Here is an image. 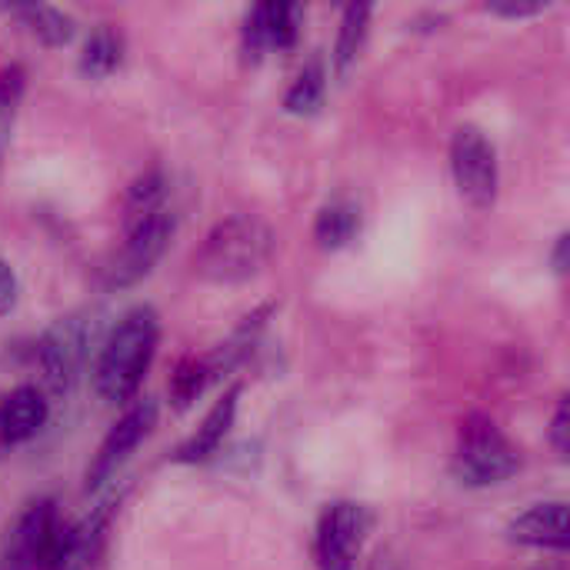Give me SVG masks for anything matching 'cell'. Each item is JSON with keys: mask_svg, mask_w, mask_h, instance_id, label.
<instances>
[{"mask_svg": "<svg viewBox=\"0 0 570 570\" xmlns=\"http://www.w3.org/2000/svg\"><path fill=\"white\" fill-rule=\"evenodd\" d=\"M160 344V317L150 304H137L130 307L114 327L110 334L100 341L94 367H90V381L94 391L104 404H127L137 397L154 354Z\"/></svg>", "mask_w": 570, "mask_h": 570, "instance_id": "6da1fadb", "label": "cell"}, {"mask_svg": "<svg viewBox=\"0 0 570 570\" xmlns=\"http://www.w3.org/2000/svg\"><path fill=\"white\" fill-rule=\"evenodd\" d=\"M274 247H277V234L264 217L230 214L207 230L200 250L194 254V271L207 284H224V287L247 284L267 267Z\"/></svg>", "mask_w": 570, "mask_h": 570, "instance_id": "7a4b0ae2", "label": "cell"}, {"mask_svg": "<svg viewBox=\"0 0 570 570\" xmlns=\"http://www.w3.org/2000/svg\"><path fill=\"white\" fill-rule=\"evenodd\" d=\"M451 471L464 488H498L521 471V451L494 417L468 414L458 431Z\"/></svg>", "mask_w": 570, "mask_h": 570, "instance_id": "3957f363", "label": "cell"}, {"mask_svg": "<svg viewBox=\"0 0 570 570\" xmlns=\"http://www.w3.org/2000/svg\"><path fill=\"white\" fill-rule=\"evenodd\" d=\"M90 351V327L80 314L57 317L37 341V367L50 397L67 401L87 367Z\"/></svg>", "mask_w": 570, "mask_h": 570, "instance_id": "277c9868", "label": "cell"}, {"mask_svg": "<svg viewBox=\"0 0 570 570\" xmlns=\"http://www.w3.org/2000/svg\"><path fill=\"white\" fill-rule=\"evenodd\" d=\"M451 174L458 184V194L474 210H491L501 190V164L491 137L474 127L461 124L451 137Z\"/></svg>", "mask_w": 570, "mask_h": 570, "instance_id": "5b68a950", "label": "cell"}, {"mask_svg": "<svg viewBox=\"0 0 570 570\" xmlns=\"http://www.w3.org/2000/svg\"><path fill=\"white\" fill-rule=\"evenodd\" d=\"M157 428V401L154 397H144V401H134L120 417H117V424L104 434V441H100V448H97V454H94V461H90V468H87V494L90 491H100V488H107L120 471H124V464L134 458V451L150 438V431Z\"/></svg>", "mask_w": 570, "mask_h": 570, "instance_id": "8992f818", "label": "cell"}, {"mask_svg": "<svg viewBox=\"0 0 570 570\" xmlns=\"http://www.w3.org/2000/svg\"><path fill=\"white\" fill-rule=\"evenodd\" d=\"M174 237V214L160 210L134 227L124 230V247L114 257V264L107 267V287L110 291H127L137 287L144 277H150V271L160 264V257L167 254V244Z\"/></svg>", "mask_w": 570, "mask_h": 570, "instance_id": "52a82bcc", "label": "cell"}, {"mask_svg": "<svg viewBox=\"0 0 570 570\" xmlns=\"http://www.w3.org/2000/svg\"><path fill=\"white\" fill-rule=\"evenodd\" d=\"M367 531H371L367 508L354 501L331 504L317 521V541H314L321 570H354Z\"/></svg>", "mask_w": 570, "mask_h": 570, "instance_id": "ba28073f", "label": "cell"}, {"mask_svg": "<svg viewBox=\"0 0 570 570\" xmlns=\"http://www.w3.org/2000/svg\"><path fill=\"white\" fill-rule=\"evenodd\" d=\"M304 27V7L301 3H257L244 17L240 30V50L250 63H257L267 50H294Z\"/></svg>", "mask_w": 570, "mask_h": 570, "instance_id": "9c48e42d", "label": "cell"}, {"mask_svg": "<svg viewBox=\"0 0 570 570\" xmlns=\"http://www.w3.org/2000/svg\"><path fill=\"white\" fill-rule=\"evenodd\" d=\"M237 407H240V384L227 387L214 401V407L204 414L200 428L174 451V461L177 464H204V461H210L224 448V441H227V434H230V428L237 421Z\"/></svg>", "mask_w": 570, "mask_h": 570, "instance_id": "30bf717a", "label": "cell"}, {"mask_svg": "<svg viewBox=\"0 0 570 570\" xmlns=\"http://www.w3.org/2000/svg\"><path fill=\"white\" fill-rule=\"evenodd\" d=\"M50 421V401L40 387L20 384L0 401V444L17 448L33 441Z\"/></svg>", "mask_w": 570, "mask_h": 570, "instance_id": "8fae6325", "label": "cell"}, {"mask_svg": "<svg viewBox=\"0 0 570 570\" xmlns=\"http://www.w3.org/2000/svg\"><path fill=\"white\" fill-rule=\"evenodd\" d=\"M508 538L524 548L538 551H568L570 544V518L564 501H544L528 508L508 524Z\"/></svg>", "mask_w": 570, "mask_h": 570, "instance_id": "7c38bea8", "label": "cell"}, {"mask_svg": "<svg viewBox=\"0 0 570 570\" xmlns=\"http://www.w3.org/2000/svg\"><path fill=\"white\" fill-rule=\"evenodd\" d=\"M13 20H20L27 27L30 37H37L43 47L57 50V47H67L77 33V23L67 10L60 7H50V3H13V7H3Z\"/></svg>", "mask_w": 570, "mask_h": 570, "instance_id": "4fadbf2b", "label": "cell"}, {"mask_svg": "<svg viewBox=\"0 0 570 570\" xmlns=\"http://www.w3.org/2000/svg\"><path fill=\"white\" fill-rule=\"evenodd\" d=\"M361 207L357 200L351 197H334L327 200L321 210H317V220H314V240L321 250H344L351 240H357L361 234Z\"/></svg>", "mask_w": 570, "mask_h": 570, "instance_id": "5bb4252c", "label": "cell"}, {"mask_svg": "<svg viewBox=\"0 0 570 570\" xmlns=\"http://www.w3.org/2000/svg\"><path fill=\"white\" fill-rule=\"evenodd\" d=\"M120 63H124L120 30H114L107 23L90 30V37L83 40V50H80V73L87 80H107L120 70Z\"/></svg>", "mask_w": 570, "mask_h": 570, "instance_id": "9a60e30c", "label": "cell"}, {"mask_svg": "<svg viewBox=\"0 0 570 570\" xmlns=\"http://www.w3.org/2000/svg\"><path fill=\"white\" fill-rule=\"evenodd\" d=\"M371 7L367 3H351L344 7L341 13V30H337V43H334V73L337 77H347L357 60H361V50L367 43V30H371Z\"/></svg>", "mask_w": 570, "mask_h": 570, "instance_id": "2e32d148", "label": "cell"}, {"mask_svg": "<svg viewBox=\"0 0 570 570\" xmlns=\"http://www.w3.org/2000/svg\"><path fill=\"white\" fill-rule=\"evenodd\" d=\"M324 94H327V67H324L321 57H311L297 70L294 83L287 87L284 110L294 114V117H314L321 110V104H324Z\"/></svg>", "mask_w": 570, "mask_h": 570, "instance_id": "e0dca14e", "label": "cell"}, {"mask_svg": "<svg viewBox=\"0 0 570 570\" xmlns=\"http://www.w3.org/2000/svg\"><path fill=\"white\" fill-rule=\"evenodd\" d=\"M167 210V177L154 167V170H144L130 190H127V200H124V230Z\"/></svg>", "mask_w": 570, "mask_h": 570, "instance_id": "ac0fdd59", "label": "cell"}, {"mask_svg": "<svg viewBox=\"0 0 570 570\" xmlns=\"http://www.w3.org/2000/svg\"><path fill=\"white\" fill-rule=\"evenodd\" d=\"M214 381H217V374H214V367H210L207 357H184V361L177 364V371L170 374V384H167L170 404H174L177 411H187Z\"/></svg>", "mask_w": 570, "mask_h": 570, "instance_id": "d6986e66", "label": "cell"}, {"mask_svg": "<svg viewBox=\"0 0 570 570\" xmlns=\"http://www.w3.org/2000/svg\"><path fill=\"white\" fill-rule=\"evenodd\" d=\"M23 94H27V70L20 63H7L0 70V160L13 140V127H17Z\"/></svg>", "mask_w": 570, "mask_h": 570, "instance_id": "ffe728a7", "label": "cell"}, {"mask_svg": "<svg viewBox=\"0 0 570 570\" xmlns=\"http://www.w3.org/2000/svg\"><path fill=\"white\" fill-rule=\"evenodd\" d=\"M544 10H548L544 0H494V3H488V13H498V17H508V20L538 17Z\"/></svg>", "mask_w": 570, "mask_h": 570, "instance_id": "44dd1931", "label": "cell"}, {"mask_svg": "<svg viewBox=\"0 0 570 570\" xmlns=\"http://www.w3.org/2000/svg\"><path fill=\"white\" fill-rule=\"evenodd\" d=\"M548 441L554 448L558 458H568L570 451V417H568V401L558 404L554 417H551V428H548Z\"/></svg>", "mask_w": 570, "mask_h": 570, "instance_id": "7402d4cb", "label": "cell"}, {"mask_svg": "<svg viewBox=\"0 0 570 570\" xmlns=\"http://www.w3.org/2000/svg\"><path fill=\"white\" fill-rule=\"evenodd\" d=\"M17 301H20V281H17V271L0 257V317L13 314Z\"/></svg>", "mask_w": 570, "mask_h": 570, "instance_id": "603a6c76", "label": "cell"}, {"mask_svg": "<svg viewBox=\"0 0 570 570\" xmlns=\"http://www.w3.org/2000/svg\"><path fill=\"white\" fill-rule=\"evenodd\" d=\"M568 244H570L568 234H561V237H558V244H554V254H551L554 274H568Z\"/></svg>", "mask_w": 570, "mask_h": 570, "instance_id": "cb8c5ba5", "label": "cell"}]
</instances>
